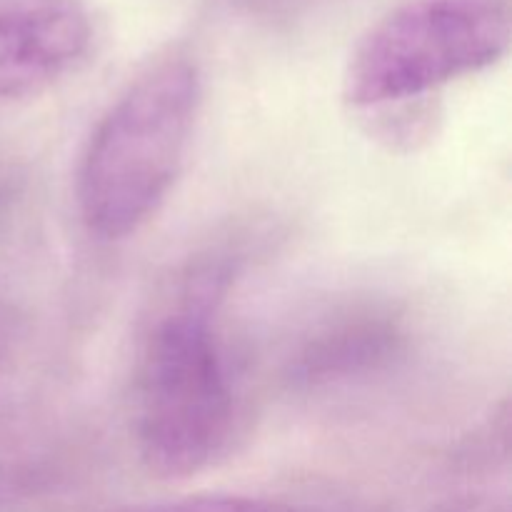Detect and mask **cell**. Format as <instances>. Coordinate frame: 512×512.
Listing matches in <instances>:
<instances>
[{
    "label": "cell",
    "instance_id": "6da1fadb",
    "mask_svg": "<svg viewBox=\"0 0 512 512\" xmlns=\"http://www.w3.org/2000/svg\"><path fill=\"white\" fill-rule=\"evenodd\" d=\"M238 275V253L198 255L148 320L135 360L133 423L140 463L155 478H193L230 453L238 395L220 313Z\"/></svg>",
    "mask_w": 512,
    "mask_h": 512
},
{
    "label": "cell",
    "instance_id": "7a4b0ae2",
    "mask_svg": "<svg viewBox=\"0 0 512 512\" xmlns=\"http://www.w3.org/2000/svg\"><path fill=\"white\" fill-rule=\"evenodd\" d=\"M203 105L195 55L170 48L105 108L78 168V210L98 240L130 238L158 215L183 173Z\"/></svg>",
    "mask_w": 512,
    "mask_h": 512
},
{
    "label": "cell",
    "instance_id": "3957f363",
    "mask_svg": "<svg viewBox=\"0 0 512 512\" xmlns=\"http://www.w3.org/2000/svg\"><path fill=\"white\" fill-rule=\"evenodd\" d=\"M510 35V0H405L355 43L343 98L370 115L415 105L500 63Z\"/></svg>",
    "mask_w": 512,
    "mask_h": 512
},
{
    "label": "cell",
    "instance_id": "277c9868",
    "mask_svg": "<svg viewBox=\"0 0 512 512\" xmlns=\"http://www.w3.org/2000/svg\"><path fill=\"white\" fill-rule=\"evenodd\" d=\"M93 40L83 0H0V103L63 83L88 60Z\"/></svg>",
    "mask_w": 512,
    "mask_h": 512
},
{
    "label": "cell",
    "instance_id": "5b68a950",
    "mask_svg": "<svg viewBox=\"0 0 512 512\" xmlns=\"http://www.w3.org/2000/svg\"><path fill=\"white\" fill-rule=\"evenodd\" d=\"M405 343L408 335L395 310L353 305L315 323L298 340L288 358V380L305 390L365 380L390 368Z\"/></svg>",
    "mask_w": 512,
    "mask_h": 512
},
{
    "label": "cell",
    "instance_id": "8992f818",
    "mask_svg": "<svg viewBox=\"0 0 512 512\" xmlns=\"http://www.w3.org/2000/svg\"><path fill=\"white\" fill-rule=\"evenodd\" d=\"M113 512H320L310 505L290 503L280 498H260V495H233L208 493L185 495L173 500H155V503L125 505Z\"/></svg>",
    "mask_w": 512,
    "mask_h": 512
},
{
    "label": "cell",
    "instance_id": "52a82bcc",
    "mask_svg": "<svg viewBox=\"0 0 512 512\" xmlns=\"http://www.w3.org/2000/svg\"><path fill=\"white\" fill-rule=\"evenodd\" d=\"M8 200H10V190H8V185L0 180V213H3V208L8 205Z\"/></svg>",
    "mask_w": 512,
    "mask_h": 512
}]
</instances>
